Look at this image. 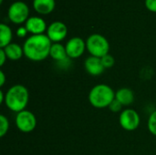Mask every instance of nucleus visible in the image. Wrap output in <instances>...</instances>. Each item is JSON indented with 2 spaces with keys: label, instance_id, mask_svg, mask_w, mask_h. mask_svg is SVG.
I'll list each match as a JSON object with an SVG mask.
<instances>
[{
  "label": "nucleus",
  "instance_id": "obj_3",
  "mask_svg": "<svg viewBox=\"0 0 156 155\" xmlns=\"http://www.w3.org/2000/svg\"><path fill=\"white\" fill-rule=\"evenodd\" d=\"M115 99V92L106 84H98L94 86L89 93L90 103L97 109L109 108Z\"/></svg>",
  "mask_w": 156,
  "mask_h": 155
},
{
  "label": "nucleus",
  "instance_id": "obj_4",
  "mask_svg": "<svg viewBox=\"0 0 156 155\" xmlns=\"http://www.w3.org/2000/svg\"><path fill=\"white\" fill-rule=\"evenodd\" d=\"M86 49L90 56L101 58L109 54L110 44L105 37L100 34H92L86 40Z\"/></svg>",
  "mask_w": 156,
  "mask_h": 155
},
{
  "label": "nucleus",
  "instance_id": "obj_1",
  "mask_svg": "<svg viewBox=\"0 0 156 155\" xmlns=\"http://www.w3.org/2000/svg\"><path fill=\"white\" fill-rule=\"evenodd\" d=\"M51 46L47 35H32L23 45L24 56L32 61H42L49 56Z\"/></svg>",
  "mask_w": 156,
  "mask_h": 155
},
{
  "label": "nucleus",
  "instance_id": "obj_10",
  "mask_svg": "<svg viewBox=\"0 0 156 155\" xmlns=\"http://www.w3.org/2000/svg\"><path fill=\"white\" fill-rule=\"evenodd\" d=\"M26 28L32 35H42L47 29V24L43 18L38 16H31L26 22Z\"/></svg>",
  "mask_w": 156,
  "mask_h": 155
},
{
  "label": "nucleus",
  "instance_id": "obj_9",
  "mask_svg": "<svg viewBox=\"0 0 156 155\" xmlns=\"http://www.w3.org/2000/svg\"><path fill=\"white\" fill-rule=\"evenodd\" d=\"M65 48L69 58H78L84 53L86 49V42L82 38L75 37L66 43Z\"/></svg>",
  "mask_w": 156,
  "mask_h": 155
},
{
  "label": "nucleus",
  "instance_id": "obj_20",
  "mask_svg": "<svg viewBox=\"0 0 156 155\" xmlns=\"http://www.w3.org/2000/svg\"><path fill=\"white\" fill-rule=\"evenodd\" d=\"M122 104L120 102V101H118L116 99H114L113 100V101L111 103V105L109 106V109L112 111V112H119V111H122Z\"/></svg>",
  "mask_w": 156,
  "mask_h": 155
},
{
  "label": "nucleus",
  "instance_id": "obj_5",
  "mask_svg": "<svg viewBox=\"0 0 156 155\" xmlns=\"http://www.w3.org/2000/svg\"><path fill=\"white\" fill-rule=\"evenodd\" d=\"M29 8L27 5L21 1L11 4L8 8V18L14 24H22L29 18Z\"/></svg>",
  "mask_w": 156,
  "mask_h": 155
},
{
  "label": "nucleus",
  "instance_id": "obj_8",
  "mask_svg": "<svg viewBox=\"0 0 156 155\" xmlns=\"http://www.w3.org/2000/svg\"><path fill=\"white\" fill-rule=\"evenodd\" d=\"M68 34L67 26L60 21H55L51 23L47 29V36L51 42L59 43L62 41Z\"/></svg>",
  "mask_w": 156,
  "mask_h": 155
},
{
  "label": "nucleus",
  "instance_id": "obj_18",
  "mask_svg": "<svg viewBox=\"0 0 156 155\" xmlns=\"http://www.w3.org/2000/svg\"><path fill=\"white\" fill-rule=\"evenodd\" d=\"M148 130L149 132L156 136V111H154L149 117L148 120Z\"/></svg>",
  "mask_w": 156,
  "mask_h": 155
},
{
  "label": "nucleus",
  "instance_id": "obj_21",
  "mask_svg": "<svg viewBox=\"0 0 156 155\" xmlns=\"http://www.w3.org/2000/svg\"><path fill=\"white\" fill-rule=\"evenodd\" d=\"M145 6L148 10L156 13V0H145Z\"/></svg>",
  "mask_w": 156,
  "mask_h": 155
},
{
  "label": "nucleus",
  "instance_id": "obj_14",
  "mask_svg": "<svg viewBox=\"0 0 156 155\" xmlns=\"http://www.w3.org/2000/svg\"><path fill=\"white\" fill-rule=\"evenodd\" d=\"M49 56L54 60H56L58 62H62L69 58L67 52H66V48L63 45H61L60 43H53L52 44Z\"/></svg>",
  "mask_w": 156,
  "mask_h": 155
},
{
  "label": "nucleus",
  "instance_id": "obj_25",
  "mask_svg": "<svg viewBox=\"0 0 156 155\" xmlns=\"http://www.w3.org/2000/svg\"><path fill=\"white\" fill-rule=\"evenodd\" d=\"M5 94H4L3 90H0V103H5Z\"/></svg>",
  "mask_w": 156,
  "mask_h": 155
},
{
  "label": "nucleus",
  "instance_id": "obj_16",
  "mask_svg": "<svg viewBox=\"0 0 156 155\" xmlns=\"http://www.w3.org/2000/svg\"><path fill=\"white\" fill-rule=\"evenodd\" d=\"M12 40V30L5 24H0V48H4L9 44Z\"/></svg>",
  "mask_w": 156,
  "mask_h": 155
},
{
  "label": "nucleus",
  "instance_id": "obj_22",
  "mask_svg": "<svg viewBox=\"0 0 156 155\" xmlns=\"http://www.w3.org/2000/svg\"><path fill=\"white\" fill-rule=\"evenodd\" d=\"M28 33L27 29L26 28V26H20L17 30H16V36L18 37H25L27 36V34Z\"/></svg>",
  "mask_w": 156,
  "mask_h": 155
},
{
  "label": "nucleus",
  "instance_id": "obj_17",
  "mask_svg": "<svg viewBox=\"0 0 156 155\" xmlns=\"http://www.w3.org/2000/svg\"><path fill=\"white\" fill-rule=\"evenodd\" d=\"M9 129V122L7 120V118L1 114L0 115V137H4Z\"/></svg>",
  "mask_w": 156,
  "mask_h": 155
},
{
  "label": "nucleus",
  "instance_id": "obj_6",
  "mask_svg": "<svg viewBox=\"0 0 156 155\" xmlns=\"http://www.w3.org/2000/svg\"><path fill=\"white\" fill-rule=\"evenodd\" d=\"M16 125L20 132L24 133H29L37 127V118L33 112L24 110L16 113Z\"/></svg>",
  "mask_w": 156,
  "mask_h": 155
},
{
  "label": "nucleus",
  "instance_id": "obj_26",
  "mask_svg": "<svg viewBox=\"0 0 156 155\" xmlns=\"http://www.w3.org/2000/svg\"><path fill=\"white\" fill-rule=\"evenodd\" d=\"M0 4H3V0H0Z\"/></svg>",
  "mask_w": 156,
  "mask_h": 155
},
{
  "label": "nucleus",
  "instance_id": "obj_23",
  "mask_svg": "<svg viewBox=\"0 0 156 155\" xmlns=\"http://www.w3.org/2000/svg\"><path fill=\"white\" fill-rule=\"evenodd\" d=\"M6 59H7V57H6V54H5V50L3 48H0V66L1 67L4 66Z\"/></svg>",
  "mask_w": 156,
  "mask_h": 155
},
{
  "label": "nucleus",
  "instance_id": "obj_2",
  "mask_svg": "<svg viewBox=\"0 0 156 155\" xmlns=\"http://www.w3.org/2000/svg\"><path fill=\"white\" fill-rule=\"evenodd\" d=\"M29 100V92L27 89L20 84H16L8 89L5 93V104L14 112L24 111Z\"/></svg>",
  "mask_w": 156,
  "mask_h": 155
},
{
  "label": "nucleus",
  "instance_id": "obj_19",
  "mask_svg": "<svg viewBox=\"0 0 156 155\" xmlns=\"http://www.w3.org/2000/svg\"><path fill=\"white\" fill-rule=\"evenodd\" d=\"M101 59V62H102V65H103L104 69H111V68L113 67V65L115 63L114 58L112 55H110V54L105 55Z\"/></svg>",
  "mask_w": 156,
  "mask_h": 155
},
{
  "label": "nucleus",
  "instance_id": "obj_7",
  "mask_svg": "<svg viewBox=\"0 0 156 155\" xmlns=\"http://www.w3.org/2000/svg\"><path fill=\"white\" fill-rule=\"evenodd\" d=\"M119 122L122 129L128 132H132L139 127L141 119L136 111L133 109H126L121 112Z\"/></svg>",
  "mask_w": 156,
  "mask_h": 155
},
{
  "label": "nucleus",
  "instance_id": "obj_24",
  "mask_svg": "<svg viewBox=\"0 0 156 155\" xmlns=\"http://www.w3.org/2000/svg\"><path fill=\"white\" fill-rule=\"evenodd\" d=\"M5 83V75L3 70L0 71V87H3Z\"/></svg>",
  "mask_w": 156,
  "mask_h": 155
},
{
  "label": "nucleus",
  "instance_id": "obj_13",
  "mask_svg": "<svg viewBox=\"0 0 156 155\" xmlns=\"http://www.w3.org/2000/svg\"><path fill=\"white\" fill-rule=\"evenodd\" d=\"M115 99L120 101L122 106H129L134 100V94L129 88H121L115 92Z\"/></svg>",
  "mask_w": 156,
  "mask_h": 155
},
{
  "label": "nucleus",
  "instance_id": "obj_15",
  "mask_svg": "<svg viewBox=\"0 0 156 155\" xmlns=\"http://www.w3.org/2000/svg\"><path fill=\"white\" fill-rule=\"evenodd\" d=\"M6 54V57L10 60H18L24 55V50L21 46L16 43H11L3 48Z\"/></svg>",
  "mask_w": 156,
  "mask_h": 155
},
{
  "label": "nucleus",
  "instance_id": "obj_11",
  "mask_svg": "<svg viewBox=\"0 0 156 155\" xmlns=\"http://www.w3.org/2000/svg\"><path fill=\"white\" fill-rule=\"evenodd\" d=\"M84 68L86 71L91 76H100L105 69L102 65L101 59L93 56H90L86 58L84 62Z\"/></svg>",
  "mask_w": 156,
  "mask_h": 155
},
{
  "label": "nucleus",
  "instance_id": "obj_12",
  "mask_svg": "<svg viewBox=\"0 0 156 155\" xmlns=\"http://www.w3.org/2000/svg\"><path fill=\"white\" fill-rule=\"evenodd\" d=\"M55 0H33V7L40 15H48L55 8Z\"/></svg>",
  "mask_w": 156,
  "mask_h": 155
}]
</instances>
